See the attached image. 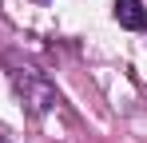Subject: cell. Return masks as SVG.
Wrapping results in <instances>:
<instances>
[{
    "label": "cell",
    "instance_id": "cell-1",
    "mask_svg": "<svg viewBox=\"0 0 147 143\" xmlns=\"http://www.w3.org/2000/svg\"><path fill=\"white\" fill-rule=\"evenodd\" d=\"M115 20L131 32H139L147 24V12H143V0H115Z\"/></svg>",
    "mask_w": 147,
    "mask_h": 143
}]
</instances>
